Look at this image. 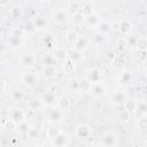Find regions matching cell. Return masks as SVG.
<instances>
[{"label":"cell","mask_w":147,"mask_h":147,"mask_svg":"<svg viewBox=\"0 0 147 147\" xmlns=\"http://www.w3.org/2000/svg\"><path fill=\"white\" fill-rule=\"evenodd\" d=\"M23 15V9L21 6L18 5H14L11 8H10V16L13 20H18L21 18Z\"/></svg>","instance_id":"27"},{"label":"cell","mask_w":147,"mask_h":147,"mask_svg":"<svg viewBox=\"0 0 147 147\" xmlns=\"http://www.w3.org/2000/svg\"><path fill=\"white\" fill-rule=\"evenodd\" d=\"M51 17H52V21L55 24H62L68 20V14H67V11L64 9L57 8V9H54L52 11Z\"/></svg>","instance_id":"7"},{"label":"cell","mask_w":147,"mask_h":147,"mask_svg":"<svg viewBox=\"0 0 147 147\" xmlns=\"http://www.w3.org/2000/svg\"><path fill=\"white\" fill-rule=\"evenodd\" d=\"M91 147H102V146L101 145H98V144H92Z\"/></svg>","instance_id":"51"},{"label":"cell","mask_w":147,"mask_h":147,"mask_svg":"<svg viewBox=\"0 0 147 147\" xmlns=\"http://www.w3.org/2000/svg\"><path fill=\"white\" fill-rule=\"evenodd\" d=\"M67 59L71 60L74 63H76V62L80 61V59H82V53H78L77 51H75V49L71 48V49L67 51Z\"/></svg>","instance_id":"29"},{"label":"cell","mask_w":147,"mask_h":147,"mask_svg":"<svg viewBox=\"0 0 147 147\" xmlns=\"http://www.w3.org/2000/svg\"><path fill=\"white\" fill-rule=\"evenodd\" d=\"M5 88H6V83H5V80H3V79H1V78H0V93H1V92H3V91H5Z\"/></svg>","instance_id":"49"},{"label":"cell","mask_w":147,"mask_h":147,"mask_svg":"<svg viewBox=\"0 0 147 147\" xmlns=\"http://www.w3.org/2000/svg\"><path fill=\"white\" fill-rule=\"evenodd\" d=\"M119 119H121L122 122L129 121V119H130V113L126 111V110H122V111L119 113Z\"/></svg>","instance_id":"47"},{"label":"cell","mask_w":147,"mask_h":147,"mask_svg":"<svg viewBox=\"0 0 147 147\" xmlns=\"http://www.w3.org/2000/svg\"><path fill=\"white\" fill-rule=\"evenodd\" d=\"M147 46V39L146 37L141 36V37H137V44H136V48H138L139 51H145Z\"/></svg>","instance_id":"32"},{"label":"cell","mask_w":147,"mask_h":147,"mask_svg":"<svg viewBox=\"0 0 147 147\" xmlns=\"http://www.w3.org/2000/svg\"><path fill=\"white\" fill-rule=\"evenodd\" d=\"M68 86L71 91L74 92H78V79H70L69 83H68Z\"/></svg>","instance_id":"44"},{"label":"cell","mask_w":147,"mask_h":147,"mask_svg":"<svg viewBox=\"0 0 147 147\" xmlns=\"http://www.w3.org/2000/svg\"><path fill=\"white\" fill-rule=\"evenodd\" d=\"M23 29H24V31H26V32H33V31H36V30H34V26H33V23H32V20L25 22Z\"/></svg>","instance_id":"46"},{"label":"cell","mask_w":147,"mask_h":147,"mask_svg":"<svg viewBox=\"0 0 147 147\" xmlns=\"http://www.w3.org/2000/svg\"><path fill=\"white\" fill-rule=\"evenodd\" d=\"M55 63L56 61L54 60L52 54H46V56L44 57V65H55Z\"/></svg>","instance_id":"41"},{"label":"cell","mask_w":147,"mask_h":147,"mask_svg":"<svg viewBox=\"0 0 147 147\" xmlns=\"http://www.w3.org/2000/svg\"><path fill=\"white\" fill-rule=\"evenodd\" d=\"M26 136L30 139H37V138H39V129L38 127H34V126L29 127V130L26 132Z\"/></svg>","instance_id":"38"},{"label":"cell","mask_w":147,"mask_h":147,"mask_svg":"<svg viewBox=\"0 0 147 147\" xmlns=\"http://www.w3.org/2000/svg\"><path fill=\"white\" fill-rule=\"evenodd\" d=\"M56 106H57V108H59L60 110L65 111V110H68V109L70 108V99H69L67 95H62V96H60V98L57 99Z\"/></svg>","instance_id":"21"},{"label":"cell","mask_w":147,"mask_h":147,"mask_svg":"<svg viewBox=\"0 0 147 147\" xmlns=\"http://www.w3.org/2000/svg\"><path fill=\"white\" fill-rule=\"evenodd\" d=\"M40 107H41V102H40V100H32V101L29 102V108H30L31 110H33V111L38 110Z\"/></svg>","instance_id":"43"},{"label":"cell","mask_w":147,"mask_h":147,"mask_svg":"<svg viewBox=\"0 0 147 147\" xmlns=\"http://www.w3.org/2000/svg\"><path fill=\"white\" fill-rule=\"evenodd\" d=\"M101 78H102V74H101V70L98 69V68H93L91 70L87 71L86 74V79L93 85V84H96V83H100L101 82Z\"/></svg>","instance_id":"13"},{"label":"cell","mask_w":147,"mask_h":147,"mask_svg":"<svg viewBox=\"0 0 147 147\" xmlns=\"http://www.w3.org/2000/svg\"><path fill=\"white\" fill-rule=\"evenodd\" d=\"M100 22H101V18H100V16L96 13H91L90 15L85 16V20H84V23L88 28H91V29L98 28V25L100 24Z\"/></svg>","instance_id":"14"},{"label":"cell","mask_w":147,"mask_h":147,"mask_svg":"<svg viewBox=\"0 0 147 147\" xmlns=\"http://www.w3.org/2000/svg\"><path fill=\"white\" fill-rule=\"evenodd\" d=\"M117 144V137L113 132H106L100 138V145L102 147H115Z\"/></svg>","instance_id":"4"},{"label":"cell","mask_w":147,"mask_h":147,"mask_svg":"<svg viewBox=\"0 0 147 147\" xmlns=\"http://www.w3.org/2000/svg\"><path fill=\"white\" fill-rule=\"evenodd\" d=\"M41 74L45 78H54L57 75V68L55 65H44Z\"/></svg>","instance_id":"19"},{"label":"cell","mask_w":147,"mask_h":147,"mask_svg":"<svg viewBox=\"0 0 147 147\" xmlns=\"http://www.w3.org/2000/svg\"><path fill=\"white\" fill-rule=\"evenodd\" d=\"M2 37V32H1V29H0V38Z\"/></svg>","instance_id":"54"},{"label":"cell","mask_w":147,"mask_h":147,"mask_svg":"<svg viewBox=\"0 0 147 147\" xmlns=\"http://www.w3.org/2000/svg\"><path fill=\"white\" fill-rule=\"evenodd\" d=\"M131 147H142V146H141L140 144H133V145H132Z\"/></svg>","instance_id":"52"},{"label":"cell","mask_w":147,"mask_h":147,"mask_svg":"<svg viewBox=\"0 0 147 147\" xmlns=\"http://www.w3.org/2000/svg\"><path fill=\"white\" fill-rule=\"evenodd\" d=\"M10 99L13 102H21L24 100V92L22 90H13L10 92Z\"/></svg>","instance_id":"26"},{"label":"cell","mask_w":147,"mask_h":147,"mask_svg":"<svg viewBox=\"0 0 147 147\" xmlns=\"http://www.w3.org/2000/svg\"><path fill=\"white\" fill-rule=\"evenodd\" d=\"M111 64H113V68H114V69H116V70L119 71V70H123V69L125 68L126 60H125V57H124L123 55H116V56L113 57Z\"/></svg>","instance_id":"18"},{"label":"cell","mask_w":147,"mask_h":147,"mask_svg":"<svg viewBox=\"0 0 147 147\" xmlns=\"http://www.w3.org/2000/svg\"><path fill=\"white\" fill-rule=\"evenodd\" d=\"M36 62H37V57L31 52H24L18 57L20 65L24 68H33L36 65Z\"/></svg>","instance_id":"2"},{"label":"cell","mask_w":147,"mask_h":147,"mask_svg":"<svg viewBox=\"0 0 147 147\" xmlns=\"http://www.w3.org/2000/svg\"><path fill=\"white\" fill-rule=\"evenodd\" d=\"M61 131H60V129H57V127H55V126H52V127H49L48 130H47V132H46V136H47V138H49L51 140H53L59 133H60Z\"/></svg>","instance_id":"39"},{"label":"cell","mask_w":147,"mask_h":147,"mask_svg":"<svg viewBox=\"0 0 147 147\" xmlns=\"http://www.w3.org/2000/svg\"><path fill=\"white\" fill-rule=\"evenodd\" d=\"M90 93L94 96V98H100L105 93H106V86L100 82V83H96V84H93L92 87H91V91Z\"/></svg>","instance_id":"17"},{"label":"cell","mask_w":147,"mask_h":147,"mask_svg":"<svg viewBox=\"0 0 147 147\" xmlns=\"http://www.w3.org/2000/svg\"><path fill=\"white\" fill-rule=\"evenodd\" d=\"M136 44H137V37L136 36H130L127 38L126 45L129 48H136Z\"/></svg>","instance_id":"45"},{"label":"cell","mask_w":147,"mask_h":147,"mask_svg":"<svg viewBox=\"0 0 147 147\" xmlns=\"http://www.w3.org/2000/svg\"><path fill=\"white\" fill-rule=\"evenodd\" d=\"M68 9L72 14H76V13L80 11V2H77V1H70V2H68Z\"/></svg>","instance_id":"37"},{"label":"cell","mask_w":147,"mask_h":147,"mask_svg":"<svg viewBox=\"0 0 147 147\" xmlns=\"http://www.w3.org/2000/svg\"><path fill=\"white\" fill-rule=\"evenodd\" d=\"M52 56L54 57L55 61L62 62L67 60V51H64L63 48H55L52 53Z\"/></svg>","instance_id":"24"},{"label":"cell","mask_w":147,"mask_h":147,"mask_svg":"<svg viewBox=\"0 0 147 147\" xmlns=\"http://www.w3.org/2000/svg\"><path fill=\"white\" fill-rule=\"evenodd\" d=\"M146 59H147V55H146V49L145 51H140V55H139V60L145 63L146 62Z\"/></svg>","instance_id":"48"},{"label":"cell","mask_w":147,"mask_h":147,"mask_svg":"<svg viewBox=\"0 0 147 147\" xmlns=\"http://www.w3.org/2000/svg\"><path fill=\"white\" fill-rule=\"evenodd\" d=\"M132 79H133V75H132L131 71H127V70L122 71L121 75H119V77H118V82L121 84H123V85L132 83Z\"/></svg>","instance_id":"23"},{"label":"cell","mask_w":147,"mask_h":147,"mask_svg":"<svg viewBox=\"0 0 147 147\" xmlns=\"http://www.w3.org/2000/svg\"><path fill=\"white\" fill-rule=\"evenodd\" d=\"M124 106H125V109L124 110H126V111H132V113H134V110H136V106H137V101H134V100H132V99H127L125 102H124Z\"/></svg>","instance_id":"36"},{"label":"cell","mask_w":147,"mask_h":147,"mask_svg":"<svg viewBox=\"0 0 147 147\" xmlns=\"http://www.w3.org/2000/svg\"><path fill=\"white\" fill-rule=\"evenodd\" d=\"M10 121L17 126L22 123L25 122V114L23 113L22 109H18V108H14L11 111H10Z\"/></svg>","instance_id":"12"},{"label":"cell","mask_w":147,"mask_h":147,"mask_svg":"<svg viewBox=\"0 0 147 147\" xmlns=\"http://www.w3.org/2000/svg\"><path fill=\"white\" fill-rule=\"evenodd\" d=\"M137 125H138V129H139L140 131H145V130L147 129V117H146V116H142V117L138 118Z\"/></svg>","instance_id":"40"},{"label":"cell","mask_w":147,"mask_h":147,"mask_svg":"<svg viewBox=\"0 0 147 147\" xmlns=\"http://www.w3.org/2000/svg\"><path fill=\"white\" fill-rule=\"evenodd\" d=\"M16 127H17V132H18V133H21V134H26V132H28V130H29L30 126H29V124H28L26 122H24V123L17 125Z\"/></svg>","instance_id":"42"},{"label":"cell","mask_w":147,"mask_h":147,"mask_svg":"<svg viewBox=\"0 0 147 147\" xmlns=\"http://www.w3.org/2000/svg\"><path fill=\"white\" fill-rule=\"evenodd\" d=\"M131 30H132V23H131L130 20L123 18V20L119 21V23H118V31H119L121 34L126 36V34H129L131 32Z\"/></svg>","instance_id":"15"},{"label":"cell","mask_w":147,"mask_h":147,"mask_svg":"<svg viewBox=\"0 0 147 147\" xmlns=\"http://www.w3.org/2000/svg\"><path fill=\"white\" fill-rule=\"evenodd\" d=\"M84 20H85V16L80 11H78L76 14H72V23L75 25H82L84 23Z\"/></svg>","instance_id":"34"},{"label":"cell","mask_w":147,"mask_h":147,"mask_svg":"<svg viewBox=\"0 0 147 147\" xmlns=\"http://www.w3.org/2000/svg\"><path fill=\"white\" fill-rule=\"evenodd\" d=\"M40 147H54V146H53V144H52V142H44Z\"/></svg>","instance_id":"50"},{"label":"cell","mask_w":147,"mask_h":147,"mask_svg":"<svg viewBox=\"0 0 147 147\" xmlns=\"http://www.w3.org/2000/svg\"><path fill=\"white\" fill-rule=\"evenodd\" d=\"M91 87H92V84H91L86 78L78 80V91H79V92L87 93V92L91 91Z\"/></svg>","instance_id":"25"},{"label":"cell","mask_w":147,"mask_h":147,"mask_svg":"<svg viewBox=\"0 0 147 147\" xmlns=\"http://www.w3.org/2000/svg\"><path fill=\"white\" fill-rule=\"evenodd\" d=\"M21 82L23 83V85H25L26 87L29 88H32L37 85L38 83V77L34 72H31V71H25L22 74L21 76Z\"/></svg>","instance_id":"3"},{"label":"cell","mask_w":147,"mask_h":147,"mask_svg":"<svg viewBox=\"0 0 147 147\" xmlns=\"http://www.w3.org/2000/svg\"><path fill=\"white\" fill-rule=\"evenodd\" d=\"M57 99H56V95L54 92L52 91H48V92H45L41 96H40V102L42 106H45L46 108L48 107H54L55 103H56Z\"/></svg>","instance_id":"6"},{"label":"cell","mask_w":147,"mask_h":147,"mask_svg":"<svg viewBox=\"0 0 147 147\" xmlns=\"http://www.w3.org/2000/svg\"><path fill=\"white\" fill-rule=\"evenodd\" d=\"M91 41H93V44L96 45V46H103V44L106 41V37H105V34H102L100 32H95L93 34Z\"/></svg>","instance_id":"30"},{"label":"cell","mask_w":147,"mask_h":147,"mask_svg":"<svg viewBox=\"0 0 147 147\" xmlns=\"http://www.w3.org/2000/svg\"><path fill=\"white\" fill-rule=\"evenodd\" d=\"M98 29H99L98 32H100V33L106 36L107 33H109L111 31V24L108 21H101L100 24L98 25Z\"/></svg>","instance_id":"28"},{"label":"cell","mask_w":147,"mask_h":147,"mask_svg":"<svg viewBox=\"0 0 147 147\" xmlns=\"http://www.w3.org/2000/svg\"><path fill=\"white\" fill-rule=\"evenodd\" d=\"M32 23H33V26H34L36 31H41L47 26V21L44 16H36L32 20Z\"/></svg>","instance_id":"20"},{"label":"cell","mask_w":147,"mask_h":147,"mask_svg":"<svg viewBox=\"0 0 147 147\" xmlns=\"http://www.w3.org/2000/svg\"><path fill=\"white\" fill-rule=\"evenodd\" d=\"M92 133V130L90 127V125L85 124V123H80L76 126L75 129V134L77 138H80V139H86L91 136Z\"/></svg>","instance_id":"8"},{"label":"cell","mask_w":147,"mask_h":147,"mask_svg":"<svg viewBox=\"0 0 147 147\" xmlns=\"http://www.w3.org/2000/svg\"><path fill=\"white\" fill-rule=\"evenodd\" d=\"M51 142L54 147H68V145L70 144V138L67 133L60 132Z\"/></svg>","instance_id":"10"},{"label":"cell","mask_w":147,"mask_h":147,"mask_svg":"<svg viewBox=\"0 0 147 147\" xmlns=\"http://www.w3.org/2000/svg\"><path fill=\"white\" fill-rule=\"evenodd\" d=\"M9 48L11 49H18L20 47H22L23 45V38L21 36H16V34H13L8 38V41H7Z\"/></svg>","instance_id":"16"},{"label":"cell","mask_w":147,"mask_h":147,"mask_svg":"<svg viewBox=\"0 0 147 147\" xmlns=\"http://www.w3.org/2000/svg\"><path fill=\"white\" fill-rule=\"evenodd\" d=\"M90 44H91V39L87 36H79L78 39H77V41L72 46V49H75L78 53H82L83 54L87 49V47L90 46Z\"/></svg>","instance_id":"5"},{"label":"cell","mask_w":147,"mask_h":147,"mask_svg":"<svg viewBox=\"0 0 147 147\" xmlns=\"http://www.w3.org/2000/svg\"><path fill=\"white\" fill-rule=\"evenodd\" d=\"M74 70H75V63H74L71 60L67 59V60L64 61V64H63V71H64L65 74H72Z\"/></svg>","instance_id":"33"},{"label":"cell","mask_w":147,"mask_h":147,"mask_svg":"<svg viewBox=\"0 0 147 147\" xmlns=\"http://www.w3.org/2000/svg\"><path fill=\"white\" fill-rule=\"evenodd\" d=\"M134 114H136V116H137L138 118H140V117H142V116H146V114H147V106H146V102H145L144 100L137 102Z\"/></svg>","instance_id":"22"},{"label":"cell","mask_w":147,"mask_h":147,"mask_svg":"<svg viewBox=\"0 0 147 147\" xmlns=\"http://www.w3.org/2000/svg\"><path fill=\"white\" fill-rule=\"evenodd\" d=\"M80 9H82L80 13H82L84 16H87V15H90L91 13H93V11H92V6H91L90 2H82V3H80Z\"/></svg>","instance_id":"35"},{"label":"cell","mask_w":147,"mask_h":147,"mask_svg":"<svg viewBox=\"0 0 147 147\" xmlns=\"http://www.w3.org/2000/svg\"><path fill=\"white\" fill-rule=\"evenodd\" d=\"M45 117L52 124L62 123L64 119V114L57 107H48L45 109Z\"/></svg>","instance_id":"1"},{"label":"cell","mask_w":147,"mask_h":147,"mask_svg":"<svg viewBox=\"0 0 147 147\" xmlns=\"http://www.w3.org/2000/svg\"><path fill=\"white\" fill-rule=\"evenodd\" d=\"M41 44L48 51H54L56 48V37L53 33H46L41 37Z\"/></svg>","instance_id":"11"},{"label":"cell","mask_w":147,"mask_h":147,"mask_svg":"<svg viewBox=\"0 0 147 147\" xmlns=\"http://www.w3.org/2000/svg\"><path fill=\"white\" fill-rule=\"evenodd\" d=\"M109 100L114 106H119V105H124V102L127 100V95L123 91H114Z\"/></svg>","instance_id":"9"},{"label":"cell","mask_w":147,"mask_h":147,"mask_svg":"<svg viewBox=\"0 0 147 147\" xmlns=\"http://www.w3.org/2000/svg\"><path fill=\"white\" fill-rule=\"evenodd\" d=\"M1 122H2V117H1V115H0V124H1Z\"/></svg>","instance_id":"53"},{"label":"cell","mask_w":147,"mask_h":147,"mask_svg":"<svg viewBox=\"0 0 147 147\" xmlns=\"http://www.w3.org/2000/svg\"><path fill=\"white\" fill-rule=\"evenodd\" d=\"M78 37H79V36H78V33H77L76 31H69V32L65 34V41H67L68 45L74 46L75 42L77 41Z\"/></svg>","instance_id":"31"}]
</instances>
